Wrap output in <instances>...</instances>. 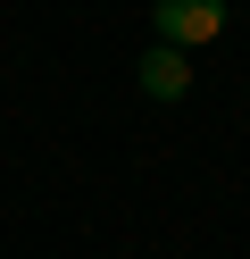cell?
Returning a JSON list of instances; mask_svg holds the SVG:
<instances>
[{"instance_id":"obj_1","label":"cell","mask_w":250,"mask_h":259,"mask_svg":"<svg viewBox=\"0 0 250 259\" xmlns=\"http://www.w3.org/2000/svg\"><path fill=\"white\" fill-rule=\"evenodd\" d=\"M225 34V0H159V42L192 51V42H217Z\"/></svg>"},{"instance_id":"obj_2","label":"cell","mask_w":250,"mask_h":259,"mask_svg":"<svg viewBox=\"0 0 250 259\" xmlns=\"http://www.w3.org/2000/svg\"><path fill=\"white\" fill-rule=\"evenodd\" d=\"M142 92H150V101H183V92H192V51L150 42V51H142Z\"/></svg>"}]
</instances>
